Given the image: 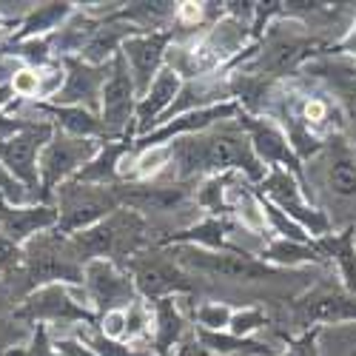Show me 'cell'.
<instances>
[{"label":"cell","instance_id":"9","mask_svg":"<svg viewBox=\"0 0 356 356\" xmlns=\"http://www.w3.org/2000/svg\"><path fill=\"white\" fill-rule=\"evenodd\" d=\"M20 314L26 319H32L38 325H95V314L88 311V296L83 291V285H43L35 288L26 296V302L20 308Z\"/></svg>","mask_w":356,"mask_h":356},{"label":"cell","instance_id":"34","mask_svg":"<svg viewBox=\"0 0 356 356\" xmlns=\"http://www.w3.org/2000/svg\"><path fill=\"white\" fill-rule=\"evenodd\" d=\"M54 348L60 356H97L88 345H83L77 337H60V339H54Z\"/></svg>","mask_w":356,"mask_h":356},{"label":"cell","instance_id":"1","mask_svg":"<svg viewBox=\"0 0 356 356\" xmlns=\"http://www.w3.org/2000/svg\"><path fill=\"white\" fill-rule=\"evenodd\" d=\"M228 123V120H225ZM217 123L209 131H200L183 140H174L168 145L171 152V168L177 183L194 180V177H222V174H243L251 183H262L268 168H265L254 148L248 134L236 126Z\"/></svg>","mask_w":356,"mask_h":356},{"label":"cell","instance_id":"14","mask_svg":"<svg viewBox=\"0 0 356 356\" xmlns=\"http://www.w3.org/2000/svg\"><path fill=\"white\" fill-rule=\"evenodd\" d=\"M129 274L137 285V293L143 300H152V302L194 291V277L183 268V265H177L174 257H145V259L137 257L131 262Z\"/></svg>","mask_w":356,"mask_h":356},{"label":"cell","instance_id":"18","mask_svg":"<svg viewBox=\"0 0 356 356\" xmlns=\"http://www.w3.org/2000/svg\"><path fill=\"white\" fill-rule=\"evenodd\" d=\"M296 319L302 325L311 322H356V296L345 288H314L305 293L302 302H296Z\"/></svg>","mask_w":356,"mask_h":356},{"label":"cell","instance_id":"20","mask_svg":"<svg viewBox=\"0 0 356 356\" xmlns=\"http://www.w3.org/2000/svg\"><path fill=\"white\" fill-rule=\"evenodd\" d=\"M131 145H134L131 140H103V143H100V152L95 154V160L88 163V165H83L72 183L114 188L117 180H120V165H123V160L131 154Z\"/></svg>","mask_w":356,"mask_h":356},{"label":"cell","instance_id":"3","mask_svg":"<svg viewBox=\"0 0 356 356\" xmlns=\"http://www.w3.org/2000/svg\"><path fill=\"white\" fill-rule=\"evenodd\" d=\"M177 265H183L191 274H205L214 280H228V282H259V280H280L285 268H274V265L251 257L248 251H209L197 245H177L171 251Z\"/></svg>","mask_w":356,"mask_h":356},{"label":"cell","instance_id":"37","mask_svg":"<svg viewBox=\"0 0 356 356\" xmlns=\"http://www.w3.org/2000/svg\"><path fill=\"white\" fill-rule=\"evenodd\" d=\"M15 97V92H12V86H0V106L3 103H9Z\"/></svg>","mask_w":356,"mask_h":356},{"label":"cell","instance_id":"10","mask_svg":"<svg viewBox=\"0 0 356 356\" xmlns=\"http://www.w3.org/2000/svg\"><path fill=\"white\" fill-rule=\"evenodd\" d=\"M83 291L88 296V308H95L100 316L108 311H126L131 302L140 300L137 285L117 262L111 259H92L83 268Z\"/></svg>","mask_w":356,"mask_h":356},{"label":"cell","instance_id":"39","mask_svg":"<svg viewBox=\"0 0 356 356\" xmlns=\"http://www.w3.org/2000/svg\"><path fill=\"white\" fill-rule=\"evenodd\" d=\"M353 240H356V228H353Z\"/></svg>","mask_w":356,"mask_h":356},{"label":"cell","instance_id":"27","mask_svg":"<svg viewBox=\"0 0 356 356\" xmlns=\"http://www.w3.org/2000/svg\"><path fill=\"white\" fill-rule=\"evenodd\" d=\"M77 339L83 345H88L97 356H157L152 348H143V345H129V342H117L100 334V328L95 325H86V328L77 331Z\"/></svg>","mask_w":356,"mask_h":356},{"label":"cell","instance_id":"31","mask_svg":"<svg viewBox=\"0 0 356 356\" xmlns=\"http://www.w3.org/2000/svg\"><path fill=\"white\" fill-rule=\"evenodd\" d=\"M0 197H3L6 202H12V205L15 202H23V200H35L32 191H29L26 186H20L3 165H0Z\"/></svg>","mask_w":356,"mask_h":356},{"label":"cell","instance_id":"2","mask_svg":"<svg viewBox=\"0 0 356 356\" xmlns=\"http://www.w3.org/2000/svg\"><path fill=\"white\" fill-rule=\"evenodd\" d=\"M302 186H311L308 197L328 214L334 231L356 228V143L345 134L331 137L302 165Z\"/></svg>","mask_w":356,"mask_h":356},{"label":"cell","instance_id":"19","mask_svg":"<svg viewBox=\"0 0 356 356\" xmlns=\"http://www.w3.org/2000/svg\"><path fill=\"white\" fill-rule=\"evenodd\" d=\"M183 77L177 74L174 69H163L157 74V80L152 83V88H148V95L137 103V117H134V134L137 137H145L148 131H154L157 123H160V117L174 106L177 95H180V88H183Z\"/></svg>","mask_w":356,"mask_h":356},{"label":"cell","instance_id":"30","mask_svg":"<svg viewBox=\"0 0 356 356\" xmlns=\"http://www.w3.org/2000/svg\"><path fill=\"white\" fill-rule=\"evenodd\" d=\"M9 356H60L54 348V339L49 337V328L46 325H38V331L32 337V342H29L26 350H12Z\"/></svg>","mask_w":356,"mask_h":356},{"label":"cell","instance_id":"38","mask_svg":"<svg viewBox=\"0 0 356 356\" xmlns=\"http://www.w3.org/2000/svg\"><path fill=\"white\" fill-rule=\"evenodd\" d=\"M0 356H9V353H3V348H0Z\"/></svg>","mask_w":356,"mask_h":356},{"label":"cell","instance_id":"25","mask_svg":"<svg viewBox=\"0 0 356 356\" xmlns=\"http://www.w3.org/2000/svg\"><path fill=\"white\" fill-rule=\"evenodd\" d=\"M74 15V3H40L26 15L15 40H43Z\"/></svg>","mask_w":356,"mask_h":356},{"label":"cell","instance_id":"8","mask_svg":"<svg viewBox=\"0 0 356 356\" xmlns=\"http://www.w3.org/2000/svg\"><path fill=\"white\" fill-rule=\"evenodd\" d=\"M137 103L140 97L134 92V80L126 66V57L117 54L108 63V77L100 95V123H103L106 140H131Z\"/></svg>","mask_w":356,"mask_h":356},{"label":"cell","instance_id":"29","mask_svg":"<svg viewBox=\"0 0 356 356\" xmlns=\"http://www.w3.org/2000/svg\"><path fill=\"white\" fill-rule=\"evenodd\" d=\"M231 316H234V305H228V302L211 300V302H200L194 308V322L202 331H228Z\"/></svg>","mask_w":356,"mask_h":356},{"label":"cell","instance_id":"4","mask_svg":"<svg viewBox=\"0 0 356 356\" xmlns=\"http://www.w3.org/2000/svg\"><path fill=\"white\" fill-rule=\"evenodd\" d=\"M103 140H86V137H72L66 131L51 134V140L43 145L40 160H38V174H40V202L51 205L54 194L60 186L72 183L77 171L95 160L100 152Z\"/></svg>","mask_w":356,"mask_h":356},{"label":"cell","instance_id":"32","mask_svg":"<svg viewBox=\"0 0 356 356\" xmlns=\"http://www.w3.org/2000/svg\"><path fill=\"white\" fill-rule=\"evenodd\" d=\"M316 337H319V328L305 331L300 339H293V342L288 345V350H285V353H280V356H319Z\"/></svg>","mask_w":356,"mask_h":356},{"label":"cell","instance_id":"33","mask_svg":"<svg viewBox=\"0 0 356 356\" xmlns=\"http://www.w3.org/2000/svg\"><path fill=\"white\" fill-rule=\"evenodd\" d=\"M23 259V248L15 245L9 236L0 231V271H6V268H15V265Z\"/></svg>","mask_w":356,"mask_h":356},{"label":"cell","instance_id":"6","mask_svg":"<svg viewBox=\"0 0 356 356\" xmlns=\"http://www.w3.org/2000/svg\"><path fill=\"white\" fill-rule=\"evenodd\" d=\"M23 259H26V277L32 285H83V268L86 262L77 257L72 240H60V234L54 236H35L29 245H23Z\"/></svg>","mask_w":356,"mask_h":356},{"label":"cell","instance_id":"7","mask_svg":"<svg viewBox=\"0 0 356 356\" xmlns=\"http://www.w3.org/2000/svg\"><path fill=\"white\" fill-rule=\"evenodd\" d=\"M57 234L74 236L86 228H92L97 222H103L106 217H111L120 209V200H117L114 188H103V186H80V183H66L57 188Z\"/></svg>","mask_w":356,"mask_h":356},{"label":"cell","instance_id":"23","mask_svg":"<svg viewBox=\"0 0 356 356\" xmlns=\"http://www.w3.org/2000/svg\"><path fill=\"white\" fill-rule=\"evenodd\" d=\"M316 248L322 251V257L334 262L339 285L356 296V240H353V228H342V231H331L328 236L316 240Z\"/></svg>","mask_w":356,"mask_h":356},{"label":"cell","instance_id":"5","mask_svg":"<svg viewBox=\"0 0 356 356\" xmlns=\"http://www.w3.org/2000/svg\"><path fill=\"white\" fill-rule=\"evenodd\" d=\"M257 191L262 194V200H268L274 209H280L288 220L305 228L314 240H322V236H328L334 231L328 214L316 209V202L308 197L302 177H296L285 168H268V174H265V180L257 186Z\"/></svg>","mask_w":356,"mask_h":356},{"label":"cell","instance_id":"16","mask_svg":"<svg viewBox=\"0 0 356 356\" xmlns=\"http://www.w3.org/2000/svg\"><path fill=\"white\" fill-rule=\"evenodd\" d=\"M66 69V80L60 95L54 97L57 106H77V108H88L92 114L100 117V95L108 77V66H88L80 57H69L60 60Z\"/></svg>","mask_w":356,"mask_h":356},{"label":"cell","instance_id":"28","mask_svg":"<svg viewBox=\"0 0 356 356\" xmlns=\"http://www.w3.org/2000/svg\"><path fill=\"white\" fill-rule=\"evenodd\" d=\"M268 325V314H265L262 305H245V308H234L228 334L240 337V339H254L257 331H265Z\"/></svg>","mask_w":356,"mask_h":356},{"label":"cell","instance_id":"26","mask_svg":"<svg viewBox=\"0 0 356 356\" xmlns=\"http://www.w3.org/2000/svg\"><path fill=\"white\" fill-rule=\"evenodd\" d=\"M194 337L200 339V345L209 353H220V356H277V350L265 342L257 339H240L228 331H202L197 328Z\"/></svg>","mask_w":356,"mask_h":356},{"label":"cell","instance_id":"12","mask_svg":"<svg viewBox=\"0 0 356 356\" xmlns=\"http://www.w3.org/2000/svg\"><path fill=\"white\" fill-rule=\"evenodd\" d=\"M305 29H308V23H293V29H291V32H285V35L274 32L271 43L262 46V51L254 57L251 66H245V69H254L259 74H277V77H282V74H291L296 66L305 63V60L311 63L314 54H322L325 43L319 38H314L311 32H305Z\"/></svg>","mask_w":356,"mask_h":356},{"label":"cell","instance_id":"36","mask_svg":"<svg viewBox=\"0 0 356 356\" xmlns=\"http://www.w3.org/2000/svg\"><path fill=\"white\" fill-rule=\"evenodd\" d=\"M171 356H211V353L200 345V339H197V337H186L180 345H177V350H174Z\"/></svg>","mask_w":356,"mask_h":356},{"label":"cell","instance_id":"21","mask_svg":"<svg viewBox=\"0 0 356 356\" xmlns=\"http://www.w3.org/2000/svg\"><path fill=\"white\" fill-rule=\"evenodd\" d=\"M29 108H35L49 117V123L57 131H66L72 137H86V140H106L100 117L92 114L88 108L77 106H57V103H40V100H26Z\"/></svg>","mask_w":356,"mask_h":356},{"label":"cell","instance_id":"15","mask_svg":"<svg viewBox=\"0 0 356 356\" xmlns=\"http://www.w3.org/2000/svg\"><path fill=\"white\" fill-rule=\"evenodd\" d=\"M174 43L171 32H154V35H134L123 43L120 54L126 57V66L134 80V92L143 100L148 95V88L157 80V74L165 69L168 49Z\"/></svg>","mask_w":356,"mask_h":356},{"label":"cell","instance_id":"22","mask_svg":"<svg viewBox=\"0 0 356 356\" xmlns=\"http://www.w3.org/2000/svg\"><path fill=\"white\" fill-rule=\"evenodd\" d=\"M154 328H152V350L157 356H171V350L186 339V316L180 311L177 296H165L152 305Z\"/></svg>","mask_w":356,"mask_h":356},{"label":"cell","instance_id":"17","mask_svg":"<svg viewBox=\"0 0 356 356\" xmlns=\"http://www.w3.org/2000/svg\"><path fill=\"white\" fill-rule=\"evenodd\" d=\"M60 214L54 205L32 202V205H12L0 197V231H3L15 245H29L49 228H57Z\"/></svg>","mask_w":356,"mask_h":356},{"label":"cell","instance_id":"13","mask_svg":"<svg viewBox=\"0 0 356 356\" xmlns=\"http://www.w3.org/2000/svg\"><path fill=\"white\" fill-rule=\"evenodd\" d=\"M236 123L248 134L254 154L265 168H285L296 177H302V160L296 157L288 134L282 131V126L277 120H271V117H257V114H248L240 108Z\"/></svg>","mask_w":356,"mask_h":356},{"label":"cell","instance_id":"11","mask_svg":"<svg viewBox=\"0 0 356 356\" xmlns=\"http://www.w3.org/2000/svg\"><path fill=\"white\" fill-rule=\"evenodd\" d=\"M54 126L51 123H29L20 134L0 140V165H3L20 186L32 191L35 200H40V174H38V160L43 145L51 140Z\"/></svg>","mask_w":356,"mask_h":356},{"label":"cell","instance_id":"24","mask_svg":"<svg viewBox=\"0 0 356 356\" xmlns=\"http://www.w3.org/2000/svg\"><path fill=\"white\" fill-rule=\"evenodd\" d=\"M259 257L262 262L274 265V268H296V265H325L328 259L322 257V251L316 248V240L314 243H296V240H282V236H271L268 243L259 248Z\"/></svg>","mask_w":356,"mask_h":356},{"label":"cell","instance_id":"35","mask_svg":"<svg viewBox=\"0 0 356 356\" xmlns=\"http://www.w3.org/2000/svg\"><path fill=\"white\" fill-rule=\"evenodd\" d=\"M331 51H337V54H350V57H356V15H353V20L348 23V29H345V35L331 46Z\"/></svg>","mask_w":356,"mask_h":356}]
</instances>
